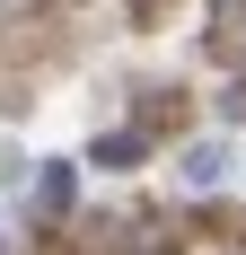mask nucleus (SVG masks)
I'll return each mask as SVG.
<instances>
[{"instance_id":"1","label":"nucleus","mask_w":246,"mask_h":255,"mask_svg":"<svg viewBox=\"0 0 246 255\" xmlns=\"http://www.w3.org/2000/svg\"><path fill=\"white\" fill-rule=\"evenodd\" d=\"M220 176H229V141H220V132H211V141H185V150H176V185H185V194H211Z\"/></svg>"},{"instance_id":"2","label":"nucleus","mask_w":246,"mask_h":255,"mask_svg":"<svg viewBox=\"0 0 246 255\" xmlns=\"http://www.w3.org/2000/svg\"><path fill=\"white\" fill-rule=\"evenodd\" d=\"M35 211H71V158H44V176H35Z\"/></svg>"}]
</instances>
